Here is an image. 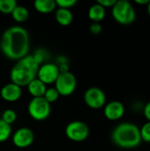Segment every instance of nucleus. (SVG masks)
Instances as JSON below:
<instances>
[{
    "label": "nucleus",
    "mask_w": 150,
    "mask_h": 151,
    "mask_svg": "<svg viewBox=\"0 0 150 151\" xmlns=\"http://www.w3.org/2000/svg\"><path fill=\"white\" fill-rule=\"evenodd\" d=\"M2 52L10 59L19 60L27 56L29 50V35L27 31L19 26L7 28L1 38Z\"/></svg>",
    "instance_id": "obj_1"
},
{
    "label": "nucleus",
    "mask_w": 150,
    "mask_h": 151,
    "mask_svg": "<svg viewBox=\"0 0 150 151\" xmlns=\"http://www.w3.org/2000/svg\"><path fill=\"white\" fill-rule=\"evenodd\" d=\"M40 65L35 61L33 55H27L18 60L11 68L10 77L11 82L21 87L27 86L36 78Z\"/></svg>",
    "instance_id": "obj_2"
},
{
    "label": "nucleus",
    "mask_w": 150,
    "mask_h": 151,
    "mask_svg": "<svg viewBox=\"0 0 150 151\" xmlns=\"http://www.w3.org/2000/svg\"><path fill=\"white\" fill-rule=\"evenodd\" d=\"M112 142L122 149H134L141 143L140 128L133 123L118 124L111 133Z\"/></svg>",
    "instance_id": "obj_3"
},
{
    "label": "nucleus",
    "mask_w": 150,
    "mask_h": 151,
    "mask_svg": "<svg viewBox=\"0 0 150 151\" xmlns=\"http://www.w3.org/2000/svg\"><path fill=\"white\" fill-rule=\"evenodd\" d=\"M111 12L114 19L122 25H130L136 19L134 7L128 0L117 1L112 7Z\"/></svg>",
    "instance_id": "obj_4"
},
{
    "label": "nucleus",
    "mask_w": 150,
    "mask_h": 151,
    "mask_svg": "<svg viewBox=\"0 0 150 151\" xmlns=\"http://www.w3.org/2000/svg\"><path fill=\"white\" fill-rule=\"evenodd\" d=\"M27 111L29 115L35 120L46 119L50 114V104L43 97H33L28 104Z\"/></svg>",
    "instance_id": "obj_5"
},
{
    "label": "nucleus",
    "mask_w": 150,
    "mask_h": 151,
    "mask_svg": "<svg viewBox=\"0 0 150 151\" xmlns=\"http://www.w3.org/2000/svg\"><path fill=\"white\" fill-rule=\"evenodd\" d=\"M76 78L72 73H60L55 82V88L58 92L59 96L61 95L64 96H67L74 92L76 88Z\"/></svg>",
    "instance_id": "obj_6"
},
{
    "label": "nucleus",
    "mask_w": 150,
    "mask_h": 151,
    "mask_svg": "<svg viewBox=\"0 0 150 151\" xmlns=\"http://www.w3.org/2000/svg\"><path fill=\"white\" fill-rule=\"evenodd\" d=\"M65 134L72 142H83L89 134V128L88 125L82 121H72L67 125Z\"/></svg>",
    "instance_id": "obj_7"
},
{
    "label": "nucleus",
    "mask_w": 150,
    "mask_h": 151,
    "mask_svg": "<svg viewBox=\"0 0 150 151\" xmlns=\"http://www.w3.org/2000/svg\"><path fill=\"white\" fill-rule=\"evenodd\" d=\"M84 101L89 108L100 109L105 105L106 96L101 88L93 87L85 92Z\"/></svg>",
    "instance_id": "obj_8"
},
{
    "label": "nucleus",
    "mask_w": 150,
    "mask_h": 151,
    "mask_svg": "<svg viewBox=\"0 0 150 151\" xmlns=\"http://www.w3.org/2000/svg\"><path fill=\"white\" fill-rule=\"evenodd\" d=\"M60 72L58 65L56 64H44L39 67L37 77L41 81H42L45 85L56 82L57 77L59 76Z\"/></svg>",
    "instance_id": "obj_9"
},
{
    "label": "nucleus",
    "mask_w": 150,
    "mask_h": 151,
    "mask_svg": "<svg viewBox=\"0 0 150 151\" xmlns=\"http://www.w3.org/2000/svg\"><path fill=\"white\" fill-rule=\"evenodd\" d=\"M34 136L31 129L27 127H21L18 129L12 136L13 144L18 148H27L29 147L34 142Z\"/></svg>",
    "instance_id": "obj_10"
},
{
    "label": "nucleus",
    "mask_w": 150,
    "mask_h": 151,
    "mask_svg": "<svg viewBox=\"0 0 150 151\" xmlns=\"http://www.w3.org/2000/svg\"><path fill=\"white\" fill-rule=\"evenodd\" d=\"M104 115L110 120L121 119L126 111L124 104L119 101H111L104 105Z\"/></svg>",
    "instance_id": "obj_11"
},
{
    "label": "nucleus",
    "mask_w": 150,
    "mask_h": 151,
    "mask_svg": "<svg viewBox=\"0 0 150 151\" xmlns=\"http://www.w3.org/2000/svg\"><path fill=\"white\" fill-rule=\"evenodd\" d=\"M1 96L6 102H16L21 96V88L12 82L5 84L1 89Z\"/></svg>",
    "instance_id": "obj_12"
},
{
    "label": "nucleus",
    "mask_w": 150,
    "mask_h": 151,
    "mask_svg": "<svg viewBox=\"0 0 150 151\" xmlns=\"http://www.w3.org/2000/svg\"><path fill=\"white\" fill-rule=\"evenodd\" d=\"M28 91L33 97H43L45 91L47 89L46 85L41 81L38 78L34 79L28 85H27Z\"/></svg>",
    "instance_id": "obj_13"
},
{
    "label": "nucleus",
    "mask_w": 150,
    "mask_h": 151,
    "mask_svg": "<svg viewBox=\"0 0 150 151\" xmlns=\"http://www.w3.org/2000/svg\"><path fill=\"white\" fill-rule=\"evenodd\" d=\"M56 20L62 26H68L72 22L73 15L70 9L58 8L56 12Z\"/></svg>",
    "instance_id": "obj_14"
},
{
    "label": "nucleus",
    "mask_w": 150,
    "mask_h": 151,
    "mask_svg": "<svg viewBox=\"0 0 150 151\" xmlns=\"http://www.w3.org/2000/svg\"><path fill=\"white\" fill-rule=\"evenodd\" d=\"M88 17L92 21L99 23L105 17V8L95 3V4L90 6L88 10Z\"/></svg>",
    "instance_id": "obj_15"
},
{
    "label": "nucleus",
    "mask_w": 150,
    "mask_h": 151,
    "mask_svg": "<svg viewBox=\"0 0 150 151\" xmlns=\"http://www.w3.org/2000/svg\"><path fill=\"white\" fill-rule=\"evenodd\" d=\"M36 11L42 13H49L55 10L57 4L55 0H36L34 3Z\"/></svg>",
    "instance_id": "obj_16"
},
{
    "label": "nucleus",
    "mask_w": 150,
    "mask_h": 151,
    "mask_svg": "<svg viewBox=\"0 0 150 151\" xmlns=\"http://www.w3.org/2000/svg\"><path fill=\"white\" fill-rule=\"evenodd\" d=\"M11 14L13 19L17 22H25L29 17L28 10L22 5H17Z\"/></svg>",
    "instance_id": "obj_17"
},
{
    "label": "nucleus",
    "mask_w": 150,
    "mask_h": 151,
    "mask_svg": "<svg viewBox=\"0 0 150 151\" xmlns=\"http://www.w3.org/2000/svg\"><path fill=\"white\" fill-rule=\"evenodd\" d=\"M17 5L15 0H0V12L3 13H11Z\"/></svg>",
    "instance_id": "obj_18"
},
{
    "label": "nucleus",
    "mask_w": 150,
    "mask_h": 151,
    "mask_svg": "<svg viewBox=\"0 0 150 151\" xmlns=\"http://www.w3.org/2000/svg\"><path fill=\"white\" fill-rule=\"evenodd\" d=\"M11 134V127L0 119V142H5Z\"/></svg>",
    "instance_id": "obj_19"
},
{
    "label": "nucleus",
    "mask_w": 150,
    "mask_h": 151,
    "mask_svg": "<svg viewBox=\"0 0 150 151\" xmlns=\"http://www.w3.org/2000/svg\"><path fill=\"white\" fill-rule=\"evenodd\" d=\"M16 119H17V114H16V111L11 110V109H8V110H5L4 112H3V115H2V120L4 121L6 124L10 125L14 123L16 121Z\"/></svg>",
    "instance_id": "obj_20"
},
{
    "label": "nucleus",
    "mask_w": 150,
    "mask_h": 151,
    "mask_svg": "<svg viewBox=\"0 0 150 151\" xmlns=\"http://www.w3.org/2000/svg\"><path fill=\"white\" fill-rule=\"evenodd\" d=\"M59 96L58 92L57 91V89L55 88H47L45 91V94L43 96V98L50 104L56 102Z\"/></svg>",
    "instance_id": "obj_21"
},
{
    "label": "nucleus",
    "mask_w": 150,
    "mask_h": 151,
    "mask_svg": "<svg viewBox=\"0 0 150 151\" xmlns=\"http://www.w3.org/2000/svg\"><path fill=\"white\" fill-rule=\"evenodd\" d=\"M140 134L141 141L150 143V122L147 121L141 128H140Z\"/></svg>",
    "instance_id": "obj_22"
},
{
    "label": "nucleus",
    "mask_w": 150,
    "mask_h": 151,
    "mask_svg": "<svg viewBox=\"0 0 150 151\" xmlns=\"http://www.w3.org/2000/svg\"><path fill=\"white\" fill-rule=\"evenodd\" d=\"M76 0H57L56 4L58 8H64V9H70L71 7H73L76 4Z\"/></svg>",
    "instance_id": "obj_23"
},
{
    "label": "nucleus",
    "mask_w": 150,
    "mask_h": 151,
    "mask_svg": "<svg viewBox=\"0 0 150 151\" xmlns=\"http://www.w3.org/2000/svg\"><path fill=\"white\" fill-rule=\"evenodd\" d=\"M90 32L94 35H98L101 33L102 31V26L100 23H96V22H93L91 25H90Z\"/></svg>",
    "instance_id": "obj_24"
},
{
    "label": "nucleus",
    "mask_w": 150,
    "mask_h": 151,
    "mask_svg": "<svg viewBox=\"0 0 150 151\" xmlns=\"http://www.w3.org/2000/svg\"><path fill=\"white\" fill-rule=\"evenodd\" d=\"M116 2H117V0H98L96 3L104 8H106V7H111L112 8L113 5L116 4Z\"/></svg>",
    "instance_id": "obj_25"
},
{
    "label": "nucleus",
    "mask_w": 150,
    "mask_h": 151,
    "mask_svg": "<svg viewBox=\"0 0 150 151\" xmlns=\"http://www.w3.org/2000/svg\"><path fill=\"white\" fill-rule=\"evenodd\" d=\"M143 112H144L145 118L148 119V121H149L150 122V101L145 105L144 110H143Z\"/></svg>",
    "instance_id": "obj_26"
},
{
    "label": "nucleus",
    "mask_w": 150,
    "mask_h": 151,
    "mask_svg": "<svg viewBox=\"0 0 150 151\" xmlns=\"http://www.w3.org/2000/svg\"><path fill=\"white\" fill-rule=\"evenodd\" d=\"M149 0H135V3L138 4H149Z\"/></svg>",
    "instance_id": "obj_27"
},
{
    "label": "nucleus",
    "mask_w": 150,
    "mask_h": 151,
    "mask_svg": "<svg viewBox=\"0 0 150 151\" xmlns=\"http://www.w3.org/2000/svg\"><path fill=\"white\" fill-rule=\"evenodd\" d=\"M147 9H148V12H149V14L150 16V1L149 2V4H147Z\"/></svg>",
    "instance_id": "obj_28"
},
{
    "label": "nucleus",
    "mask_w": 150,
    "mask_h": 151,
    "mask_svg": "<svg viewBox=\"0 0 150 151\" xmlns=\"http://www.w3.org/2000/svg\"><path fill=\"white\" fill-rule=\"evenodd\" d=\"M149 151H150V150H149Z\"/></svg>",
    "instance_id": "obj_29"
}]
</instances>
